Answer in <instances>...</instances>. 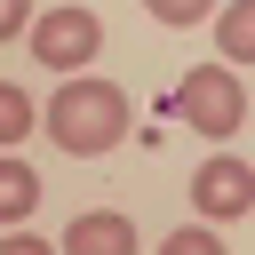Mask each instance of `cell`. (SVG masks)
Masks as SVG:
<instances>
[{"instance_id": "1", "label": "cell", "mask_w": 255, "mask_h": 255, "mask_svg": "<svg viewBox=\"0 0 255 255\" xmlns=\"http://www.w3.org/2000/svg\"><path fill=\"white\" fill-rule=\"evenodd\" d=\"M48 143L56 151H72V159H96V151H112L120 135H128V88H112V80H96V72H72L56 96H48Z\"/></svg>"}, {"instance_id": "2", "label": "cell", "mask_w": 255, "mask_h": 255, "mask_svg": "<svg viewBox=\"0 0 255 255\" xmlns=\"http://www.w3.org/2000/svg\"><path fill=\"white\" fill-rule=\"evenodd\" d=\"M175 120H183L191 135H239V128H247V88H239V72H231V64H199V72H183V88H175Z\"/></svg>"}, {"instance_id": "3", "label": "cell", "mask_w": 255, "mask_h": 255, "mask_svg": "<svg viewBox=\"0 0 255 255\" xmlns=\"http://www.w3.org/2000/svg\"><path fill=\"white\" fill-rule=\"evenodd\" d=\"M24 40H32V56H40L56 80H72L80 64H96L104 24H96V8H48V16H32V24H24Z\"/></svg>"}, {"instance_id": "4", "label": "cell", "mask_w": 255, "mask_h": 255, "mask_svg": "<svg viewBox=\"0 0 255 255\" xmlns=\"http://www.w3.org/2000/svg\"><path fill=\"white\" fill-rule=\"evenodd\" d=\"M191 207H199L207 223H231V215H247V207H255V167H247L239 151H215V159L191 175Z\"/></svg>"}, {"instance_id": "5", "label": "cell", "mask_w": 255, "mask_h": 255, "mask_svg": "<svg viewBox=\"0 0 255 255\" xmlns=\"http://www.w3.org/2000/svg\"><path fill=\"white\" fill-rule=\"evenodd\" d=\"M56 255H135V223L120 207H88V215L64 223V247Z\"/></svg>"}, {"instance_id": "6", "label": "cell", "mask_w": 255, "mask_h": 255, "mask_svg": "<svg viewBox=\"0 0 255 255\" xmlns=\"http://www.w3.org/2000/svg\"><path fill=\"white\" fill-rule=\"evenodd\" d=\"M40 207V175L16 159V151H0V223H24Z\"/></svg>"}, {"instance_id": "7", "label": "cell", "mask_w": 255, "mask_h": 255, "mask_svg": "<svg viewBox=\"0 0 255 255\" xmlns=\"http://www.w3.org/2000/svg\"><path fill=\"white\" fill-rule=\"evenodd\" d=\"M215 40H223V64H247V56H255V0L215 8Z\"/></svg>"}, {"instance_id": "8", "label": "cell", "mask_w": 255, "mask_h": 255, "mask_svg": "<svg viewBox=\"0 0 255 255\" xmlns=\"http://www.w3.org/2000/svg\"><path fill=\"white\" fill-rule=\"evenodd\" d=\"M32 120H40V104H32L16 80H0V151H16V143L32 135Z\"/></svg>"}, {"instance_id": "9", "label": "cell", "mask_w": 255, "mask_h": 255, "mask_svg": "<svg viewBox=\"0 0 255 255\" xmlns=\"http://www.w3.org/2000/svg\"><path fill=\"white\" fill-rule=\"evenodd\" d=\"M159 255H231V247H223L215 231H199V223H183V231H167V239H159Z\"/></svg>"}, {"instance_id": "10", "label": "cell", "mask_w": 255, "mask_h": 255, "mask_svg": "<svg viewBox=\"0 0 255 255\" xmlns=\"http://www.w3.org/2000/svg\"><path fill=\"white\" fill-rule=\"evenodd\" d=\"M143 8H151L159 24H175V32H191V24H207V16H215V0H143Z\"/></svg>"}, {"instance_id": "11", "label": "cell", "mask_w": 255, "mask_h": 255, "mask_svg": "<svg viewBox=\"0 0 255 255\" xmlns=\"http://www.w3.org/2000/svg\"><path fill=\"white\" fill-rule=\"evenodd\" d=\"M24 24H32V0H0V40H16Z\"/></svg>"}, {"instance_id": "12", "label": "cell", "mask_w": 255, "mask_h": 255, "mask_svg": "<svg viewBox=\"0 0 255 255\" xmlns=\"http://www.w3.org/2000/svg\"><path fill=\"white\" fill-rule=\"evenodd\" d=\"M0 255H56V247H48V239H32V231H8V239H0Z\"/></svg>"}]
</instances>
